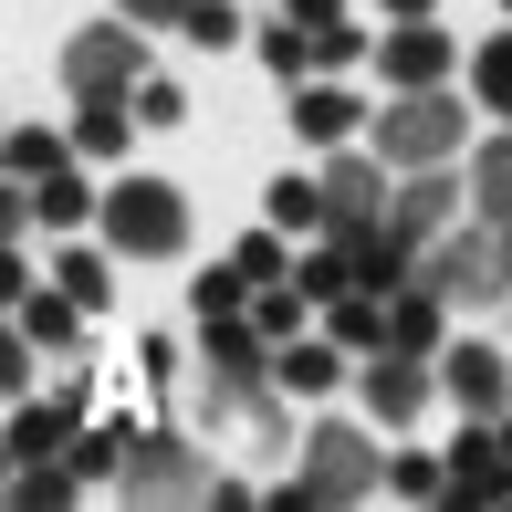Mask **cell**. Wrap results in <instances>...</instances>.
<instances>
[{"label": "cell", "mask_w": 512, "mask_h": 512, "mask_svg": "<svg viewBox=\"0 0 512 512\" xmlns=\"http://www.w3.org/2000/svg\"><path fill=\"white\" fill-rule=\"evenodd\" d=\"M387 481V460H377V439L366 429H345V418H314V439H304V481H283V512H324V502H366Z\"/></svg>", "instance_id": "1"}, {"label": "cell", "mask_w": 512, "mask_h": 512, "mask_svg": "<svg viewBox=\"0 0 512 512\" xmlns=\"http://www.w3.org/2000/svg\"><path fill=\"white\" fill-rule=\"evenodd\" d=\"M460 147H471V105H460L450 84L398 95V105L377 115V157H387V168H450Z\"/></svg>", "instance_id": "2"}, {"label": "cell", "mask_w": 512, "mask_h": 512, "mask_svg": "<svg viewBox=\"0 0 512 512\" xmlns=\"http://www.w3.org/2000/svg\"><path fill=\"white\" fill-rule=\"evenodd\" d=\"M136 32H147V21H126V11L95 21V32H74L63 42V84H74L84 105H126L136 84H147V42Z\"/></svg>", "instance_id": "3"}, {"label": "cell", "mask_w": 512, "mask_h": 512, "mask_svg": "<svg viewBox=\"0 0 512 512\" xmlns=\"http://www.w3.org/2000/svg\"><path fill=\"white\" fill-rule=\"evenodd\" d=\"M418 283H439L450 304H502L512 293V220H481V230H450V241L418 262Z\"/></svg>", "instance_id": "4"}, {"label": "cell", "mask_w": 512, "mask_h": 512, "mask_svg": "<svg viewBox=\"0 0 512 512\" xmlns=\"http://www.w3.org/2000/svg\"><path fill=\"white\" fill-rule=\"evenodd\" d=\"M105 241H115V251H189V199H178L168 178H115Z\"/></svg>", "instance_id": "5"}, {"label": "cell", "mask_w": 512, "mask_h": 512, "mask_svg": "<svg viewBox=\"0 0 512 512\" xmlns=\"http://www.w3.org/2000/svg\"><path fill=\"white\" fill-rule=\"evenodd\" d=\"M199 450H189V439H136V460H126V481H115V492H126V502H189L199 492Z\"/></svg>", "instance_id": "6"}, {"label": "cell", "mask_w": 512, "mask_h": 512, "mask_svg": "<svg viewBox=\"0 0 512 512\" xmlns=\"http://www.w3.org/2000/svg\"><path fill=\"white\" fill-rule=\"evenodd\" d=\"M450 502H471V512L512 502V450H502V429H471V439L450 450Z\"/></svg>", "instance_id": "7"}, {"label": "cell", "mask_w": 512, "mask_h": 512, "mask_svg": "<svg viewBox=\"0 0 512 512\" xmlns=\"http://www.w3.org/2000/svg\"><path fill=\"white\" fill-rule=\"evenodd\" d=\"M450 32H429V21H398V32H387V53H377V74L387 84H408V95H429V84H450Z\"/></svg>", "instance_id": "8"}, {"label": "cell", "mask_w": 512, "mask_h": 512, "mask_svg": "<svg viewBox=\"0 0 512 512\" xmlns=\"http://www.w3.org/2000/svg\"><path fill=\"white\" fill-rule=\"evenodd\" d=\"M377 220H387V168L335 157V168H324V230H377Z\"/></svg>", "instance_id": "9"}, {"label": "cell", "mask_w": 512, "mask_h": 512, "mask_svg": "<svg viewBox=\"0 0 512 512\" xmlns=\"http://www.w3.org/2000/svg\"><path fill=\"white\" fill-rule=\"evenodd\" d=\"M74 450V398H11V460H63Z\"/></svg>", "instance_id": "10"}, {"label": "cell", "mask_w": 512, "mask_h": 512, "mask_svg": "<svg viewBox=\"0 0 512 512\" xmlns=\"http://www.w3.org/2000/svg\"><path fill=\"white\" fill-rule=\"evenodd\" d=\"M450 398H460V408H481V418H502V398H512L502 345H450Z\"/></svg>", "instance_id": "11"}, {"label": "cell", "mask_w": 512, "mask_h": 512, "mask_svg": "<svg viewBox=\"0 0 512 512\" xmlns=\"http://www.w3.org/2000/svg\"><path fill=\"white\" fill-rule=\"evenodd\" d=\"M439 324H450V293H439V283L387 293V345H398V356H429V345H439Z\"/></svg>", "instance_id": "12"}, {"label": "cell", "mask_w": 512, "mask_h": 512, "mask_svg": "<svg viewBox=\"0 0 512 512\" xmlns=\"http://www.w3.org/2000/svg\"><path fill=\"white\" fill-rule=\"evenodd\" d=\"M324 335L345 345V356H387V293H335V304H324Z\"/></svg>", "instance_id": "13"}, {"label": "cell", "mask_w": 512, "mask_h": 512, "mask_svg": "<svg viewBox=\"0 0 512 512\" xmlns=\"http://www.w3.org/2000/svg\"><path fill=\"white\" fill-rule=\"evenodd\" d=\"M387 220L408 230V241H439V230H450V168H418L398 199H387Z\"/></svg>", "instance_id": "14"}, {"label": "cell", "mask_w": 512, "mask_h": 512, "mask_svg": "<svg viewBox=\"0 0 512 512\" xmlns=\"http://www.w3.org/2000/svg\"><path fill=\"white\" fill-rule=\"evenodd\" d=\"M418 398H429V377H418V356H366V408L377 418H418Z\"/></svg>", "instance_id": "15"}, {"label": "cell", "mask_w": 512, "mask_h": 512, "mask_svg": "<svg viewBox=\"0 0 512 512\" xmlns=\"http://www.w3.org/2000/svg\"><path fill=\"white\" fill-rule=\"evenodd\" d=\"M356 95H345V84H304V95H293V136H314V147H335V136H356Z\"/></svg>", "instance_id": "16"}, {"label": "cell", "mask_w": 512, "mask_h": 512, "mask_svg": "<svg viewBox=\"0 0 512 512\" xmlns=\"http://www.w3.org/2000/svg\"><path fill=\"white\" fill-rule=\"evenodd\" d=\"M335 356H345V345H324V335L272 345V366H283V387H293V398H324V387H335Z\"/></svg>", "instance_id": "17"}, {"label": "cell", "mask_w": 512, "mask_h": 512, "mask_svg": "<svg viewBox=\"0 0 512 512\" xmlns=\"http://www.w3.org/2000/svg\"><path fill=\"white\" fill-rule=\"evenodd\" d=\"M74 460H21V471H11V502L21 512H63V502H74Z\"/></svg>", "instance_id": "18"}, {"label": "cell", "mask_w": 512, "mask_h": 512, "mask_svg": "<svg viewBox=\"0 0 512 512\" xmlns=\"http://www.w3.org/2000/svg\"><path fill=\"white\" fill-rule=\"evenodd\" d=\"M74 314H84V304L53 283V293H21V314H11V324H21L32 345H84V335H74Z\"/></svg>", "instance_id": "19"}, {"label": "cell", "mask_w": 512, "mask_h": 512, "mask_svg": "<svg viewBox=\"0 0 512 512\" xmlns=\"http://www.w3.org/2000/svg\"><path fill=\"white\" fill-rule=\"evenodd\" d=\"M262 63H272V84H304V74H314L324 53H314V32H304V21L283 11V21H272V32H262Z\"/></svg>", "instance_id": "20"}, {"label": "cell", "mask_w": 512, "mask_h": 512, "mask_svg": "<svg viewBox=\"0 0 512 512\" xmlns=\"http://www.w3.org/2000/svg\"><path fill=\"white\" fill-rule=\"evenodd\" d=\"M63 460H74L84 481H126V460H136V429H84Z\"/></svg>", "instance_id": "21"}, {"label": "cell", "mask_w": 512, "mask_h": 512, "mask_svg": "<svg viewBox=\"0 0 512 512\" xmlns=\"http://www.w3.org/2000/svg\"><path fill=\"white\" fill-rule=\"evenodd\" d=\"M471 199H481V220H512V136H492L471 157Z\"/></svg>", "instance_id": "22"}, {"label": "cell", "mask_w": 512, "mask_h": 512, "mask_svg": "<svg viewBox=\"0 0 512 512\" xmlns=\"http://www.w3.org/2000/svg\"><path fill=\"white\" fill-rule=\"evenodd\" d=\"M304 304H314L304 283H262V293H251V324H262L272 345H293V335H304Z\"/></svg>", "instance_id": "23"}, {"label": "cell", "mask_w": 512, "mask_h": 512, "mask_svg": "<svg viewBox=\"0 0 512 512\" xmlns=\"http://www.w3.org/2000/svg\"><path fill=\"white\" fill-rule=\"evenodd\" d=\"M32 209H42V230H74L84 209H95V189H84L74 168H53V178H32Z\"/></svg>", "instance_id": "24"}, {"label": "cell", "mask_w": 512, "mask_h": 512, "mask_svg": "<svg viewBox=\"0 0 512 512\" xmlns=\"http://www.w3.org/2000/svg\"><path fill=\"white\" fill-rule=\"evenodd\" d=\"M0 168H11V178H53V168H63V136H53V126H11Z\"/></svg>", "instance_id": "25"}, {"label": "cell", "mask_w": 512, "mask_h": 512, "mask_svg": "<svg viewBox=\"0 0 512 512\" xmlns=\"http://www.w3.org/2000/svg\"><path fill=\"white\" fill-rule=\"evenodd\" d=\"M126 136H136V105H84L74 147H84V157H126Z\"/></svg>", "instance_id": "26"}, {"label": "cell", "mask_w": 512, "mask_h": 512, "mask_svg": "<svg viewBox=\"0 0 512 512\" xmlns=\"http://www.w3.org/2000/svg\"><path fill=\"white\" fill-rule=\"evenodd\" d=\"M272 230H324V178H272Z\"/></svg>", "instance_id": "27"}, {"label": "cell", "mask_w": 512, "mask_h": 512, "mask_svg": "<svg viewBox=\"0 0 512 512\" xmlns=\"http://www.w3.org/2000/svg\"><path fill=\"white\" fill-rule=\"evenodd\" d=\"M471 84H481V105H492V115H512V32H492V42L471 53Z\"/></svg>", "instance_id": "28"}, {"label": "cell", "mask_w": 512, "mask_h": 512, "mask_svg": "<svg viewBox=\"0 0 512 512\" xmlns=\"http://www.w3.org/2000/svg\"><path fill=\"white\" fill-rule=\"evenodd\" d=\"M293 283L314 293V304H335V293H356V262H345V241H324V251H304V272Z\"/></svg>", "instance_id": "29"}, {"label": "cell", "mask_w": 512, "mask_h": 512, "mask_svg": "<svg viewBox=\"0 0 512 512\" xmlns=\"http://www.w3.org/2000/svg\"><path fill=\"white\" fill-rule=\"evenodd\" d=\"M230 262H241V283H251V293H262V283H283V230H251Z\"/></svg>", "instance_id": "30"}, {"label": "cell", "mask_w": 512, "mask_h": 512, "mask_svg": "<svg viewBox=\"0 0 512 512\" xmlns=\"http://www.w3.org/2000/svg\"><path fill=\"white\" fill-rule=\"evenodd\" d=\"M387 492H408V502H429V492H450V460H387Z\"/></svg>", "instance_id": "31"}, {"label": "cell", "mask_w": 512, "mask_h": 512, "mask_svg": "<svg viewBox=\"0 0 512 512\" xmlns=\"http://www.w3.org/2000/svg\"><path fill=\"white\" fill-rule=\"evenodd\" d=\"M209 314H251V283H241V262L230 272H199V324Z\"/></svg>", "instance_id": "32"}, {"label": "cell", "mask_w": 512, "mask_h": 512, "mask_svg": "<svg viewBox=\"0 0 512 512\" xmlns=\"http://www.w3.org/2000/svg\"><path fill=\"white\" fill-rule=\"evenodd\" d=\"M74 304H105V251H63V272H53Z\"/></svg>", "instance_id": "33"}, {"label": "cell", "mask_w": 512, "mask_h": 512, "mask_svg": "<svg viewBox=\"0 0 512 512\" xmlns=\"http://www.w3.org/2000/svg\"><path fill=\"white\" fill-rule=\"evenodd\" d=\"M189 32H199V53H230V42H241V11H230V0H199Z\"/></svg>", "instance_id": "34"}, {"label": "cell", "mask_w": 512, "mask_h": 512, "mask_svg": "<svg viewBox=\"0 0 512 512\" xmlns=\"http://www.w3.org/2000/svg\"><path fill=\"white\" fill-rule=\"evenodd\" d=\"M178 115H189V95H178V84H136V126H178Z\"/></svg>", "instance_id": "35"}, {"label": "cell", "mask_w": 512, "mask_h": 512, "mask_svg": "<svg viewBox=\"0 0 512 512\" xmlns=\"http://www.w3.org/2000/svg\"><path fill=\"white\" fill-rule=\"evenodd\" d=\"M314 53L345 74V63H366V32H356V21H335V32H314Z\"/></svg>", "instance_id": "36"}, {"label": "cell", "mask_w": 512, "mask_h": 512, "mask_svg": "<svg viewBox=\"0 0 512 512\" xmlns=\"http://www.w3.org/2000/svg\"><path fill=\"white\" fill-rule=\"evenodd\" d=\"M115 11H126V21H189L199 0H115Z\"/></svg>", "instance_id": "37"}, {"label": "cell", "mask_w": 512, "mask_h": 512, "mask_svg": "<svg viewBox=\"0 0 512 512\" xmlns=\"http://www.w3.org/2000/svg\"><path fill=\"white\" fill-rule=\"evenodd\" d=\"M283 11L304 21V32H335V21H345V0H283Z\"/></svg>", "instance_id": "38"}, {"label": "cell", "mask_w": 512, "mask_h": 512, "mask_svg": "<svg viewBox=\"0 0 512 512\" xmlns=\"http://www.w3.org/2000/svg\"><path fill=\"white\" fill-rule=\"evenodd\" d=\"M377 11H387V21H429V0H377Z\"/></svg>", "instance_id": "39"}, {"label": "cell", "mask_w": 512, "mask_h": 512, "mask_svg": "<svg viewBox=\"0 0 512 512\" xmlns=\"http://www.w3.org/2000/svg\"><path fill=\"white\" fill-rule=\"evenodd\" d=\"M502 11H512V0H502Z\"/></svg>", "instance_id": "40"}]
</instances>
